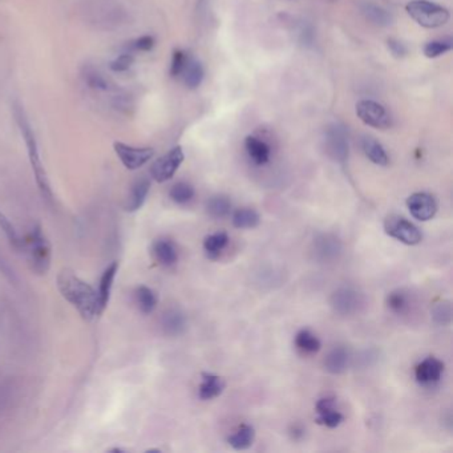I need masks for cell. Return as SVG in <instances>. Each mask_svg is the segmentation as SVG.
Returning <instances> with one entry per match:
<instances>
[{
    "label": "cell",
    "mask_w": 453,
    "mask_h": 453,
    "mask_svg": "<svg viewBox=\"0 0 453 453\" xmlns=\"http://www.w3.org/2000/svg\"><path fill=\"white\" fill-rule=\"evenodd\" d=\"M56 285L63 298L77 310L85 322H92L96 316L101 315L97 303V291L71 269H63L59 272Z\"/></svg>",
    "instance_id": "6da1fadb"
},
{
    "label": "cell",
    "mask_w": 453,
    "mask_h": 453,
    "mask_svg": "<svg viewBox=\"0 0 453 453\" xmlns=\"http://www.w3.org/2000/svg\"><path fill=\"white\" fill-rule=\"evenodd\" d=\"M14 114H15L17 123H18L20 132L23 134V139H24L26 145H27V149H28V157H30V163H31L32 172L35 174V180H37L39 192H40L43 200L46 201L48 205L52 206V203H54V193H52V189H51V185H50L48 176L46 173V169H44L43 163H41V159H40V153H39V148H37L35 133H34L32 128L30 125V123L27 120V116H26V113H24V110H23L21 107L15 105Z\"/></svg>",
    "instance_id": "7a4b0ae2"
},
{
    "label": "cell",
    "mask_w": 453,
    "mask_h": 453,
    "mask_svg": "<svg viewBox=\"0 0 453 453\" xmlns=\"http://www.w3.org/2000/svg\"><path fill=\"white\" fill-rule=\"evenodd\" d=\"M24 252L28 255L32 272L39 275L47 274L51 268V245L43 233L40 225H35L24 239Z\"/></svg>",
    "instance_id": "3957f363"
},
{
    "label": "cell",
    "mask_w": 453,
    "mask_h": 453,
    "mask_svg": "<svg viewBox=\"0 0 453 453\" xmlns=\"http://www.w3.org/2000/svg\"><path fill=\"white\" fill-rule=\"evenodd\" d=\"M408 15L424 28H439L450 21V11L430 0H411L405 6Z\"/></svg>",
    "instance_id": "277c9868"
},
{
    "label": "cell",
    "mask_w": 453,
    "mask_h": 453,
    "mask_svg": "<svg viewBox=\"0 0 453 453\" xmlns=\"http://www.w3.org/2000/svg\"><path fill=\"white\" fill-rule=\"evenodd\" d=\"M384 232L387 236L408 246L419 245L423 239V234L415 223L398 216H392L385 219Z\"/></svg>",
    "instance_id": "5b68a950"
},
{
    "label": "cell",
    "mask_w": 453,
    "mask_h": 453,
    "mask_svg": "<svg viewBox=\"0 0 453 453\" xmlns=\"http://www.w3.org/2000/svg\"><path fill=\"white\" fill-rule=\"evenodd\" d=\"M330 305L338 315L351 316L359 312L364 306V296L362 292L352 288H341L332 292Z\"/></svg>",
    "instance_id": "8992f818"
},
{
    "label": "cell",
    "mask_w": 453,
    "mask_h": 453,
    "mask_svg": "<svg viewBox=\"0 0 453 453\" xmlns=\"http://www.w3.org/2000/svg\"><path fill=\"white\" fill-rule=\"evenodd\" d=\"M185 154L182 150L181 146H176L172 150H169L163 157H160L156 163L152 165L150 168V174L154 181L163 182L169 181L173 179L176 172L183 163Z\"/></svg>",
    "instance_id": "52a82bcc"
},
{
    "label": "cell",
    "mask_w": 453,
    "mask_h": 453,
    "mask_svg": "<svg viewBox=\"0 0 453 453\" xmlns=\"http://www.w3.org/2000/svg\"><path fill=\"white\" fill-rule=\"evenodd\" d=\"M356 114L368 127L388 129L392 125L391 116L381 104L372 100H362L356 104Z\"/></svg>",
    "instance_id": "ba28073f"
},
{
    "label": "cell",
    "mask_w": 453,
    "mask_h": 453,
    "mask_svg": "<svg viewBox=\"0 0 453 453\" xmlns=\"http://www.w3.org/2000/svg\"><path fill=\"white\" fill-rule=\"evenodd\" d=\"M113 146L117 157L128 170L140 169L154 156V150L152 148H136L124 143H114Z\"/></svg>",
    "instance_id": "9c48e42d"
},
{
    "label": "cell",
    "mask_w": 453,
    "mask_h": 453,
    "mask_svg": "<svg viewBox=\"0 0 453 453\" xmlns=\"http://www.w3.org/2000/svg\"><path fill=\"white\" fill-rule=\"evenodd\" d=\"M405 203L411 216L420 222H427L432 219L437 213L435 197L425 192H417L411 194Z\"/></svg>",
    "instance_id": "30bf717a"
},
{
    "label": "cell",
    "mask_w": 453,
    "mask_h": 453,
    "mask_svg": "<svg viewBox=\"0 0 453 453\" xmlns=\"http://www.w3.org/2000/svg\"><path fill=\"white\" fill-rule=\"evenodd\" d=\"M315 421L330 430L338 428L345 421V415L338 410L336 399L332 396L318 400L315 404Z\"/></svg>",
    "instance_id": "8fae6325"
},
{
    "label": "cell",
    "mask_w": 453,
    "mask_h": 453,
    "mask_svg": "<svg viewBox=\"0 0 453 453\" xmlns=\"http://www.w3.org/2000/svg\"><path fill=\"white\" fill-rule=\"evenodd\" d=\"M326 150L328 156L338 163H343L348 159V139L345 128L332 125L327 129Z\"/></svg>",
    "instance_id": "7c38bea8"
},
{
    "label": "cell",
    "mask_w": 453,
    "mask_h": 453,
    "mask_svg": "<svg viewBox=\"0 0 453 453\" xmlns=\"http://www.w3.org/2000/svg\"><path fill=\"white\" fill-rule=\"evenodd\" d=\"M445 365L436 356H427L415 367V379L420 385L428 387L441 381Z\"/></svg>",
    "instance_id": "4fadbf2b"
},
{
    "label": "cell",
    "mask_w": 453,
    "mask_h": 453,
    "mask_svg": "<svg viewBox=\"0 0 453 453\" xmlns=\"http://www.w3.org/2000/svg\"><path fill=\"white\" fill-rule=\"evenodd\" d=\"M314 255L321 262H331L335 261L339 254L342 253V242L334 234L322 233L318 234L312 243Z\"/></svg>",
    "instance_id": "5bb4252c"
},
{
    "label": "cell",
    "mask_w": 453,
    "mask_h": 453,
    "mask_svg": "<svg viewBox=\"0 0 453 453\" xmlns=\"http://www.w3.org/2000/svg\"><path fill=\"white\" fill-rule=\"evenodd\" d=\"M226 388V381L216 374L202 372L199 387V398L203 401L213 400L221 396Z\"/></svg>",
    "instance_id": "9a60e30c"
},
{
    "label": "cell",
    "mask_w": 453,
    "mask_h": 453,
    "mask_svg": "<svg viewBox=\"0 0 453 453\" xmlns=\"http://www.w3.org/2000/svg\"><path fill=\"white\" fill-rule=\"evenodd\" d=\"M152 253H153V256H154L156 262L159 265L163 266V268L174 266L177 263V261H179L177 246L170 239H165V238L157 239L153 243Z\"/></svg>",
    "instance_id": "2e32d148"
},
{
    "label": "cell",
    "mask_w": 453,
    "mask_h": 453,
    "mask_svg": "<svg viewBox=\"0 0 453 453\" xmlns=\"http://www.w3.org/2000/svg\"><path fill=\"white\" fill-rule=\"evenodd\" d=\"M117 272H119V262H112L100 278V285H99V290H97V303H99L100 314H103L104 310L108 306L110 292L113 289V282H114Z\"/></svg>",
    "instance_id": "e0dca14e"
},
{
    "label": "cell",
    "mask_w": 453,
    "mask_h": 453,
    "mask_svg": "<svg viewBox=\"0 0 453 453\" xmlns=\"http://www.w3.org/2000/svg\"><path fill=\"white\" fill-rule=\"evenodd\" d=\"M188 321L185 314L179 308H169L161 316V328L163 334L169 336H179L185 332Z\"/></svg>",
    "instance_id": "ac0fdd59"
},
{
    "label": "cell",
    "mask_w": 453,
    "mask_h": 453,
    "mask_svg": "<svg viewBox=\"0 0 453 453\" xmlns=\"http://www.w3.org/2000/svg\"><path fill=\"white\" fill-rule=\"evenodd\" d=\"M245 149L248 152V156L255 165H266L270 161L272 157V149L268 143L263 140L255 137V136H248L245 140Z\"/></svg>",
    "instance_id": "d6986e66"
},
{
    "label": "cell",
    "mask_w": 453,
    "mask_h": 453,
    "mask_svg": "<svg viewBox=\"0 0 453 453\" xmlns=\"http://www.w3.org/2000/svg\"><path fill=\"white\" fill-rule=\"evenodd\" d=\"M350 359V351L345 347H335L327 354L323 365L328 374L341 375L348 368Z\"/></svg>",
    "instance_id": "ffe728a7"
},
{
    "label": "cell",
    "mask_w": 453,
    "mask_h": 453,
    "mask_svg": "<svg viewBox=\"0 0 453 453\" xmlns=\"http://www.w3.org/2000/svg\"><path fill=\"white\" fill-rule=\"evenodd\" d=\"M149 190H150V181L148 179H140L134 182L125 203V210L129 213H134L140 210L145 203Z\"/></svg>",
    "instance_id": "44dd1931"
},
{
    "label": "cell",
    "mask_w": 453,
    "mask_h": 453,
    "mask_svg": "<svg viewBox=\"0 0 453 453\" xmlns=\"http://www.w3.org/2000/svg\"><path fill=\"white\" fill-rule=\"evenodd\" d=\"M229 241H230V238L226 232L212 233V234L205 236V239H203V252L209 259L216 261L221 256L222 252L226 249V246L229 245Z\"/></svg>",
    "instance_id": "7402d4cb"
},
{
    "label": "cell",
    "mask_w": 453,
    "mask_h": 453,
    "mask_svg": "<svg viewBox=\"0 0 453 453\" xmlns=\"http://www.w3.org/2000/svg\"><path fill=\"white\" fill-rule=\"evenodd\" d=\"M294 345L299 352H302L305 355L318 354L322 348V343H321L319 338L308 328H303L296 332V335L294 338Z\"/></svg>",
    "instance_id": "603a6c76"
},
{
    "label": "cell",
    "mask_w": 453,
    "mask_h": 453,
    "mask_svg": "<svg viewBox=\"0 0 453 453\" xmlns=\"http://www.w3.org/2000/svg\"><path fill=\"white\" fill-rule=\"evenodd\" d=\"M104 4L99 8L97 11H91L88 14H91L92 20L97 21V24H105V26H110V24H120L119 21L121 20L123 17V11L120 10V6H114L112 4L110 0H103Z\"/></svg>",
    "instance_id": "cb8c5ba5"
},
{
    "label": "cell",
    "mask_w": 453,
    "mask_h": 453,
    "mask_svg": "<svg viewBox=\"0 0 453 453\" xmlns=\"http://www.w3.org/2000/svg\"><path fill=\"white\" fill-rule=\"evenodd\" d=\"M255 439V430L250 424H242L236 428V432L228 437L229 445L236 451H246L253 445Z\"/></svg>",
    "instance_id": "d4e9b609"
},
{
    "label": "cell",
    "mask_w": 453,
    "mask_h": 453,
    "mask_svg": "<svg viewBox=\"0 0 453 453\" xmlns=\"http://www.w3.org/2000/svg\"><path fill=\"white\" fill-rule=\"evenodd\" d=\"M362 149L365 157L375 165L387 166L390 163L388 154L381 143L372 137H364L362 140Z\"/></svg>",
    "instance_id": "484cf974"
},
{
    "label": "cell",
    "mask_w": 453,
    "mask_h": 453,
    "mask_svg": "<svg viewBox=\"0 0 453 453\" xmlns=\"http://www.w3.org/2000/svg\"><path fill=\"white\" fill-rule=\"evenodd\" d=\"M205 209H206V213L209 217H212L213 219H222V218L230 216L233 203L226 196H214L208 200L205 205Z\"/></svg>",
    "instance_id": "4316f807"
},
{
    "label": "cell",
    "mask_w": 453,
    "mask_h": 453,
    "mask_svg": "<svg viewBox=\"0 0 453 453\" xmlns=\"http://www.w3.org/2000/svg\"><path fill=\"white\" fill-rule=\"evenodd\" d=\"M232 222L236 229H254L259 225L261 216L252 208H241L233 213Z\"/></svg>",
    "instance_id": "83f0119b"
},
{
    "label": "cell",
    "mask_w": 453,
    "mask_h": 453,
    "mask_svg": "<svg viewBox=\"0 0 453 453\" xmlns=\"http://www.w3.org/2000/svg\"><path fill=\"white\" fill-rule=\"evenodd\" d=\"M134 301L143 314H152L159 303L157 294L148 286H140L134 291Z\"/></svg>",
    "instance_id": "f1b7e54d"
},
{
    "label": "cell",
    "mask_w": 453,
    "mask_h": 453,
    "mask_svg": "<svg viewBox=\"0 0 453 453\" xmlns=\"http://www.w3.org/2000/svg\"><path fill=\"white\" fill-rule=\"evenodd\" d=\"M203 74H205L203 67H202L200 61L190 59L188 61V64H186V67H185L181 76L183 77V81H185V84H186L188 88L196 90V88L200 87L201 83L203 80Z\"/></svg>",
    "instance_id": "f546056e"
},
{
    "label": "cell",
    "mask_w": 453,
    "mask_h": 453,
    "mask_svg": "<svg viewBox=\"0 0 453 453\" xmlns=\"http://www.w3.org/2000/svg\"><path fill=\"white\" fill-rule=\"evenodd\" d=\"M387 308L394 314L403 315L411 308V298L408 292L404 290H395L388 294L387 296Z\"/></svg>",
    "instance_id": "4dcf8cb0"
},
{
    "label": "cell",
    "mask_w": 453,
    "mask_h": 453,
    "mask_svg": "<svg viewBox=\"0 0 453 453\" xmlns=\"http://www.w3.org/2000/svg\"><path fill=\"white\" fill-rule=\"evenodd\" d=\"M363 15L368 19L370 21H372L376 26H390L392 23V17L390 15L388 11H385L384 8H381V6L372 4V3H367L364 4L362 8Z\"/></svg>",
    "instance_id": "1f68e13d"
},
{
    "label": "cell",
    "mask_w": 453,
    "mask_h": 453,
    "mask_svg": "<svg viewBox=\"0 0 453 453\" xmlns=\"http://www.w3.org/2000/svg\"><path fill=\"white\" fill-rule=\"evenodd\" d=\"M0 229L4 233V236L7 238L8 243L18 252H24V239L19 234L17 228L11 223V221L6 217V214H3L0 212Z\"/></svg>",
    "instance_id": "d6a6232c"
},
{
    "label": "cell",
    "mask_w": 453,
    "mask_h": 453,
    "mask_svg": "<svg viewBox=\"0 0 453 453\" xmlns=\"http://www.w3.org/2000/svg\"><path fill=\"white\" fill-rule=\"evenodd\" d=\"M83 79L84 81L91 87L92 90H97V91H108L109 90V80L100 72L97 68H94L93 66H85L83 68Z\"/></svg>",
    "instance_id": "836d02e7"
},
{
    "label": "cell",
    "mask_w": 453,
    "mask_h": 453,
    "mask_svg": "<svg viewBox=\"0 0 453 453\" xmlns=\"http://www.w3.org/2000/svg\"><path fill=\"white\" fill-rule=\"evenodd\" d=\"M194 196H196V190L188 182H177L169 190L170 200L173 201L174 203H177V205H186V203H189L190 201L194 199Z\"/></svg>",
    "instance_id": "e575fe53"
},
{
    "label": "cell",
    "mask_w": 453,
    "mask_h": 453,
    "mask_svg": "<svg viewBox=\"0 0 453 453\" xmlns=\"http://www.w3.org/2000/svg\"><path fill=\"white\" fill-rule=\"evenodd\" d=\"M452 50V41L451 40H432L425 44L424 47V54L428 59H436L441 54H447Z\"/></svg>",
    "instance_id": "d590c367"
},
{
    "label": "cell",
    "mask_w": 453,
    "mask_h": 453,
    "mask_svg": "<svg viewBox=\"0 0 453 453\" xmlns=\"http://www.w3.org/2000/svg\"><path fill=\"white\" fill-rule=\"evenodd\" d=\"M189 60H190V57L186 52H183L181 50L174 51L173 57H172V64H170V74L173 77H180Z\"/></svg>",
    "instance_id": "8d00e7d4"
},
{
    "label": "cell",
    "mask_w": 453,
    "mask_h": 453,
    "mask_svg": "<svg viewBox=\"0 0 453 453\" xmlns=\"http://www.w3.org/2000/svg\"><path fill=\"white\" fill-rule=\"evenodd\" d=\"M134 61V56L130 52H125V54L117 56L112 63H110V70L113 72H124L132 67Z\"/></svg>",
    "instance_id": "74e56055"
},
{
    "label": "cell",
    "mask_w": 453,
    "mask_h": 453,
    "mask_svg": "<svg viewBox=\"0 0 453 453\" xmlns=\"http://www.w3.org/2000/svg\"><path fill=\"white\" fill-rule=\"evenodd\" d=\"M432 316L437 323L448 325L451 322V306L450 303H440L434 308Z\"/></svg>",
    "instance_id": "f35d334b"
},
{
    "label": "cell",
    "mask_w": 453,
    "mask_h": 453,
    "mask_svg": "<svg viewBox=\"0 0 453 453\" xmlns=\"http://www.w3.org/2000/svg\"><path fill=\"white\" fill-rule=\"evenodd\" d=\"M153 47H154V37H149V35L136 39V40L132 41L130 46H129V48H130L132 51H141V52L150 51Z\"/></svg>",
    "instance_id": "ab89813d"
},
{
    "label": "cell",
    "mask_w": 453,
    "mask_h": 453,
    "mask_svg": "<svg viewBox=\"0 0 453 453\" xmlns=\"http://www.w3.org/2000/svg\"><path fill=\"white\" fill-rule=\"evenodd\" d=\"M388 50L395 57H404L407 54L405 46L401 44L399 40H395V39L388 40Z\"/></svg>",
    "instance_id": "60d3db41"
},
{
    "label": "cell",
    "mask_w": 453,
    "mask_h": 453,
    "mask_svg": "<svg viewBox=\"0 0 453 453\" xmlns=\"http://www.w3.org/2000/svg\"><path fill=\"white\" fill-rule=\"evenodd\" d=\"M292 432V437L295 439V440H298V439H301L302 436L305 435V430L302 428V425H299V424H295L294 427H292V430H291Z\"/></svg>",
    "instance_id": "b9f144b4"
},
{
    "label": "cell",
    "mask_w": 453,
    "mask_h": 453,
    "mask_svg": "<svg viewBox=\"0 0 453 453\" xmlns=\"http://www.w3.org/2000/svg\"><path fill=\"white\" fill-rule=\"evenodd\" d=\"M112 452H123V450H120V448H114V450H112Z\"/></svg>",
    "instance_id": "7bdbcfd3"
}]
</instances>
